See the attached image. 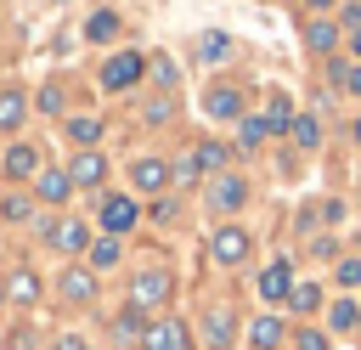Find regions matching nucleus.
Listing matches in <instances>:
<instances>
[{"mask_svg": "<svg viewBox=\"0 0 361 350\" xmlns=\"http://www.w3.org/2000/svg\"><path fill=\"white\" fill-rule=\"evenodd\" d=\"M338 282L355 288V282H361V260H338Z\"/></svg>", "mask_w": 361, "mask_h": 350, "instance_id": "e433bc0d", "label": "nucleus"}, {"mask_svg": "<svg viewBox=\"0 0 361 350\" xmlns=\"http://www.w3.org/2000/svg\"><path fill=\"white\" fill-rule=\"evenodd\" d=\"M0 169H6L11 181H28V175H39V152H34L28 141H11V147H6V164H0Z\"/></svg>", "mask_w": 361, "mask_h": 350, "instance_id": "f8f14e48", "label": "nucleus"}, {"mask_svg": "<svg viewBox=\"0 0 361 350\" xmlns=\"http://www.w3.org/2000/svg\"><path fill=\"white\" fill-rule=\"evenodd\" d=\"M254 288H259V299H265V305L288 299V294H293V271H288V260H271V265L259 271V282H254Z\"/></svg>", "mask_w": 361, "mask_h": 350, "instance_id": "39448f33", "label": "nucleus"}, {"mask_svg": "<svg viewBox=\"0 0 361 350\" xmlns=\"http://www.w3.org/2000/svg\"><path fill=\"white\" fill-rule=\"evenodd\" d=\"M243 198H248L243 175H214V186H209V209H214V215H231V209H243Z\"/></svg>", "mask_w": 361, "mask_h": 350, "instance_id": "20e7f679", "label": "nucleus"}, {"mask_svg": "<svg viewBox=\"0 0 361 350\" xmlns=\"http://www.w3.org/2000/svg\"><path fill=\"white\" fill-rule=\"evenodd\" d=\"M231 339H237V316L231 310H209L203 316V344L209 350H231Z\"/></svg>", "mask_w": 361, "mask_h": 350, "instance_id": "9b49d317", "label": "nucleus"}, {"mask_svg": "<svg viewBox=\"0 0 361 350\" xmlns=\"http://www.w3.org/2000/svg\"><path fill=\"white\" fill-rule=\"evenodd\" d=\"M169 294H175V277H169V271H141V277L130 282V305H135V310H141V305H164Z\"/></svg>", "mask_w": 361, "mask_h": 350, "instance_id": "7ed1b4c3", "label": "nucleus"}, {"mask_svg": "<svg viewBox=\"0 0 361 350\" xmlns=\"http://www.w3.org/2000/svg\"><path fill=\"white\" fill-rule=\"evenodd\" d=\"M141 68H147V62H141L135 51H118V56H107V62H102V90H130V85L141 79Z\"/></svg>", "mask_w": 361, "mask_h": 350, "instance_id": "f03ea898", "label": "nucleus"}, {"mask_svg": "<svg viewBox=\"0 0 361 350\" xmlns=\"http://www.w3.org/2000/svg\"><path fill=\"white\" fill-rule=\"evenodd\" d=\"M141 350H186V327H180L175 316H164V322H147V333H141Z\"/></svg>", "mask_w": 361, "mask_h": 350, "instance_id": "423d86ee", "label": "nucleus"}, {"mask_svg": "<svg viewBox=\"0 0 361 350\" xmlns=\"http://www.w3.org/2000/svg\"><path fill=\"white\" fill-rule=\"evenodd\" d=\"M34 192H39L45 203H68L73 181H68V169H39V175H34Z\"/></svg>", "mask_w": 361, "mask_h": 350, "instance_id": "4468645a", "label": "nucleus"}, {"mask_svg": "<svg viewBox=\"0 0 361 350\" xmlns=\"http://www.w3.org/2000/svg\"><path fill=\"white\" fill-rule=\"evenodd\" d=\"M51 243L62 254H79V248H90V226L85 220H62V226H51Z\"/></svg>", "mask_w": 361, "mask_h": 350, "instance_id": "2eb2a0df", "label": "nucleus"}, {"mask_svg": "<svg viewBox=\"0 0 361 350\" xmlns=\"http://www.w3.org/2000/svg\"><path fill=\"white\" fill-rule=\"evenodd\" d=\"M288 305H293L299 316H310V310L322 305V288H316V282H293V294H288Z\"/></svg>", "mask_w": 361, "mask_h": 350, "instance_id": "b1692460", "label": "nucleus"}, {"mask_svg": "<svg viewBox=\"0 0 361 350\" xmlns=\"http://www.w3.org/2000/svg\"><path fill=\"white\" fill-rule=\"evenodd\" d=\"M85 34H90V40H113V34H118V17H113V11H96Z\"/></svg>", "mask_w": 361, "mask_h": 350, "instance_id": "c85d7f7f", "label": "nucleus"}, {"mask_svg": "<svg viewBox=\"0 0 361 350\" xmlns=\"http://www.w3.org/2000/svg\"><path fill=\"white\" fill-rule=\"evenodd\" d=\"M130 186L135 192H164L169 186V164L164 158H135L130 164Z\"/></svg>", "mask_w": 361, "mask_h": 350, "instance_id": "0eeeda50", "label": "nucleus"}, {"mask_svg": "<svg viewBox=\"0 0 361 350\" xmlns=\"http://www.w3.org/2000/svg\"><path fill=\"white\" fill-rule=\"evenodd\" d=\"M237 135H243V141H237V147H259V141H265V135H271V130H265V119H259V113H254V119H243V130H237Z\"/></svg>", "mask_w": 361, "mask_h": 350, "instance_id": "c756f323", "label": "nucleus"}, {"mask_svg": "<svg viewBox=\"0 0 361 350\" xmlns=\"http://www.w3.org/2000/svg\"><path fill=\"white\" fill-rule=\"evenodd\" d=\"M282 339H288V327H282L276 316H259V322H248V344H254V350H276Z\"/></svg>", "mask_w": 361, "mask_h": 350, "instance_id": "dca6fc26", "label": "nucleus"}, {"mask_svg": "<svg viewBox=\"0 0 361 350\" xmlns=\"http://www.w3.org/2000/svg\"><path fill=\"white\" fill-rule=\"evenodd\" d=\"M305 6H310V17H316V11H327V6H333V0H305Z\"/></svg>", "mask_w": 361, "mask_h": 350, "instance_id": "ea45409f", "label": "nucleus"}, {"mask_svg": "<svg viewBox=\"0 0 361 350\" xmlns=\"http://www.w3.org/2000/svg\"><path fill=\"white\" fill-rule=\"evenodd\" d=\"M0 299H6V282H0Z\"/></svg>", "mask_w": 361, "mask_h": 350, "instance_id": "37998d69", "label": "nucleus"}, {"mask_svg": "<svg viewBox=\"0 0 361 350\" xmlns=\"http://www.w3.org/2000/svg\"><path fill=\"white\" fill-rule=\"evenodd\" d=\"M23 113H28V102H23L17 90H0V130H17Z\"/></svg>", "mask_w": 361, "mask_h": 350, "instance_id": "5701e85b", "label": "nucleus"}, {"mask_svg": "<svg viewBox=\"0 0 361 350\" xmlns=\"http://www.w3.org/2000/svg\"><path fill=\"white\" fill-rule=\"evenodd\" d=\"M248 248H254V243H248L243 226H220V231L209 237V260H214V265H243Z\"/></svg>", "mask_w": 361, "mask_h": 350, "instance_id": "f257e3e1", "label": "nucleus"}, {"mask_svg": "<svg viewBox=\"0 0 361 350\" xmlns=\"http://www.w3.org/2000/svg\"><path fill=\"white\" fill-rule=\"evenodd\" d=\"M0 215L6 220H28V198H0Z\"/></svg>", "mask_w": 361, "mask_h": 350, "instance_id": "c9c22d12", "label": "nucleus"}, {"mask_svg": "<svg viewBox=\"0 0 361 350\" xmlns=\"http://www.w3.org/2000/svg\"><path fill=\"white\" fill-rule=\"evenodd\" d=\"M197 175H203V164H197V152H186V158H175V164H169V181H180V186H192Z\"/></svg>", "mask_w": 361, "mask_h": 350, "instance_id": "a878e982", "label": "nucleus"}, {"mask_svg": "<svg viewBox=\"0 0 361 350\" xmlns=\"http://www.w3.org/2000/svg\"><path fill=\"white\" fill-rule=\"evenodd\" d=\"M305 40H310V51H333V45H338V28H333L327 17H310V28H305Z\"/></svg>", "mask_w": 361, "mask_h": 350, "instance_id": "412c9836", "label": "nucleus"}, {"mask_svg": "<svg viewBox=\"0 0 361 350\" xmlns=\"http://www.w3.org/2000/svg\"><path fill=\"white\" fill-rule=\"evenodd\" d=\"M350 51H355V62H361V28H350Z\"/></svg>", "mask_w": 361, "mask_h": 350, "instance_id": "58836bf2", "label": "nucleus"}, {"mask_svg": "<svg viewBox=\"0 0 361 350\" xmlns=\"http://www.w3.org/2000/svg\"><path fill=\"white\" fill-rule=\"evenodd\" d=\"M350 135H355V141H361V119H355V124H350Z\"/></svg>", "mask_w": 361, "mask_h": 350, "instance_id": "a19ab883", "label": "nucleus"}, {"mask_svg": "<svg viewBox=\"0 0 361 350\" xmlns=\"http://www.w3.org/2000/svg\"><path fill=\"white\" fill-rule=\"evenodd\" d=\"M197 164H203V169H220V175H226V147H220V141H203V147H197Z\"/></svg>", "mask_w": 361, "mask_h": 350, "instance_id": "7c9ffc66", "label": "nucleus"}, {"mask_svg": "<svg viewBox=\"0 0 361 350\" xmlns=\"http://www.w3.org/2000/svg\"><path fill=\"white\" fill-rule=\"evenodd\" d=\"M56 288H62V299H68V305H90V299H96V277H90L85 265H68Z\"/></svg>", "mask_w": 361, "mask_h": 350, "instance_id": "9d476101", "label": "nucleus"}, {"mask_svg": "<svg viewBox=\"0 0 361 350\" xmlns=\"http://www.w3.org/2000/svg\"><path fill=\"white\" fill-rule=\"evenodd\" d=\"M68 141H79V152H90L96 141H102V119H68Z\"/></svg>", "mask_w": 361, "mask_h": 350, "instance_id": "aec40b11", "label": "nucleus"}, {"mask_svg": "<svg viewBox=\"0 0 361 350\" xmlns=\"http://www.w3.org/2000/svg\"><path fill=\"white\" fill-rule=\"evenodd\" d=\"M333 79H338L350 96H361V62H333Z\"/></svg>", "mask_w": 361, "mask_h": 350, "instance_id": "cd10ccee", "label": "nucleus"}, {"mask_svg": "<svg viewBox=\"0 0 361 350\" xmlns=\"http://www.w3.org/2000/svg\"><path fill=\"white\" fill-rule=\"evenodd\" d=\"M34 107H39V113H51V119H56V113H62V90H56V85H45V90H39V96H34Z\"/></svg>", "mask_w": 361, "mask_h": 350, "instance_id": "473e14b6", "label": "nucleus"}, {"mask_svg": "<svg viewBox=\"0 0 361 350\" xmlns=\"http://www.w3.org/2000/svg\"><path fill=\"white\" fill-rule=\"evenodd\" d=\"M203 107H209V119H243V90H231V85H214V90L203 96Z\"/></svg>", "mask_w": 361, "mask_h": 350, "instance_id": "ddd939ff", "label": "nucleus"}, {"mask_svg": "<svg viewBox=\"0 0 361 350\" xmlns=\"http://www.w3.org/2000/svg\"><path fill=\"white\" fill-rule=\"evenodd\" d=\"M113 333H118V339H141V333H147V322H141V310L130 305V310H124V316L113 322Z\"/></svg>", "mask_w": 361, "mask_h": 350, "instance_id": "bb28decb", "label": "nucleus"}, {"mask_svg": "<svg viewBox=\"0 0 361 350\" xmlns=\"http://www.w3.org/2000/svg\"><path fill=\"white\" fill-rule=\"evenodd\" d=\"M237 45H231V34H220V28H209V34H197V56L203 62H226Z\"/></svg>", "mask_w": 361, "mask_h": 350, "instance_id": "a211bd4d", "label": "nucleus"}, {"mask_svg": "<svg viewBox=\"0 0 361 350\" xmlns=\"http://www.w3.org/2000/svg\"><path fill=\"white\" fill-rule=\"evenodd\" d=\"M293 350H327V339H322L316 327H299V333H293Z\"/></svg>", "mask_w": 361, "mask_h": 350, "instance_id": "f704fd0d", "label": "nucleus"}, {"mask_svg": "<svg viewBox=\"0 0 361 350\" xmlns=\"http://www.w3.org/2000/svg\"><path fill=\"white\" fill-rule=\"evenodd\" d=\"M259 119H265V130H271V135H276V130H288V124H293L288 96H282V90H271V102H265V113H259Z\"/></svg>", "mask_w": 361, "mask_h": 350, "instance_id": "6ab92c4d", "label": "nucleus"}, {"mask_svg": "<svg viewBox=\"0 0 361 350\" xmlns=\"http://www.w3.org/2000/svg\"><path fill=\"white\" fill-rule=\"evenodd\" d=\"M130 226H135V198H118V192L102 198V231L118 237V231H130Z\"/></svg>", "mask_w": 361, "mask_h": 350, "instance_id": "6e6552de", "label": "nucleus"}, {"mask_svg": "<svg viewBox=\"0 0 361 350\" xmlns=\"http://www.w3.org/2000/svg\"><path fill=\"white\" fill-rule=\"evenodd\" d=\"M169 113H175V102H169V96H152V102L141 107V119H147V124H164Z\"/></svg>", "mask_w": 361, "mask_h": 350, "instance_id": "2f4dec72", "label": "nucleus"}, {"mask_svg": "<svg viewBox=\"0 0 361 350\" xmlns=\"http://www.w3.org/2000/svg\"><path fill=\"white\" fill-rule=\"evenodd\" d=\"M355 333H361V316H355Z\"/></svg>", "mask_w": 361, "mask_h": 350, "instance_id": "79ce46f5", "label": "nucleus"}, {"mask_svg": "<svg viewBox=\"0 0 361 350\" xmlns=\"http://www.w3.org/2000/svg\"><path fill=\"white\" fill-rule=\"evenodd\" d=\"M288 135H293V147H316V141H322V124H316L310 113H293V124H288Z\"/></svg>", "mask_w": 361, "mask_h": 350, "instance_id": "4be33fe9", "label": "nucleus"}, {"mask_svg": "<svg viewBox=\"0 0 361 350\" xmlns=\"http://www.w3.org/2000/svg\"><path fill=\"white\" fill-rule=\"evenodd\" d=\"M11 350H34V333L23 327V333H11Z\"/></svg>", "mask_w": 361, "mask_h": 350, "instance_id": "4c0bfd02", "label": "nucleus"}, {"mask_svg": "<svg viewBox=\"0 0 361 350\" xmlns=\"http://www.w3.org/2000/svg\"><path fill=\"white\" fill-rule=\"evenodd\" d=\"M68 181H73V186H102V181H107V158H102L96 147L79 152V158L68 164Z\"/></svg>", "mask_w": 361, "mask_h": 350, "instance_id": "1a4fd4ad", "label": "nucleus"}, {"mask_svg": "<svg viewBox=\"0 0 361 350\" xmlns=\"http://www.w3.org/2000/svg\"><path fill=\"white\" fill-rule=\"evenodd\" d=\"M355 316H361L355 299H338V305H333V327H355Z\"/></svg>", "mask_w": 361, "mask_h": 350, "instance_id": "72a5a7b5", "label": "nucleus"}, {"mask_svg": "<svg viewBox=\"0 0 361 350\" xmlns=\"http://www.w3.org/2000/svg\"><path fill=\"white\" fill-rule=\"evenodd\" d=\"M6 299H17V305H34V299H39V277H34L28 265H17V271H11V282H6Z\"/></svg>", "mask_w": 361, "mask_h": 350, "instance_id": "f3484780", "label": "nucleus"}, {"mask_svg": "<svg viewBox=\"0 0 361 350\" xmlns=\"http://www.w3.org/2000/svg\"><path fill=\"white\" fill-rule=\"evenodd\" d=\"M90 265H96V271L118 265V237H96V243H90Z\"/></svg>", "mask_w": 361, "mask_h": 350, "instance_id": "393cba45", "label": "nucleus"}]
</instances>
